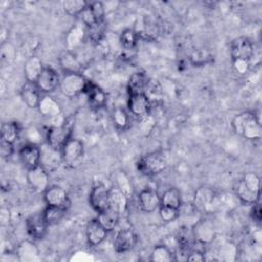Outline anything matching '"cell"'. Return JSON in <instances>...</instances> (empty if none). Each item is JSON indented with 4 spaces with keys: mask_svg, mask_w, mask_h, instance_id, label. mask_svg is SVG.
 Returning a JSON list of instances; mask_svg holds the SVG:
<instances>
[{
    "mask_svg": "<svg viewBox=\"0 0 262 262\" xmlns=\"http://www.w3.org/2000/svg\"><path fill=\"white\" fill-rule=\"evenodd\" d=\"M140 208L145 213H152L161 206V196L159 193L150 188H146L140 191L138 195Z\"/></svg>",
    "mask_w": 262,
    "mask_h": 262,
    "instance_id": "ffe728a7",
    "label": "cell"
},
{
    "mask_svg": "<svg viewBox=\"0 0 262 262\" xmlns=\"http://www.w3.org/2000/svg\"><path fill=\"white\" fill-rule=\"evenodd\" d=\"M63 164L60 148H56L48 142L40 144V163L39 165L48 173L55 172Z\"/></svg>",
    "mask_w": 262,
    "mask_h": 262,
    "instance_id": "8992f818",
    "label": "cell"
},
{
    "mask_svg": "<svg viewBox=\"0 0 262 262\" xmlns=\"http://www.w3.org/2000/svg\"><path fill=\"white\" fill-rule=\"evenodd\" d=\"M35 83L42 93H51L59 87L60 78L54 69L44 67Z\"/></svg>",
    "mask_w": 262,
    "mask_h": 262,
    "instance_id": "8fae6325",
    "label": "cell"
},
{
    "mask_svg": "<svg viewBox=\"0 0 262 262\" xmlns=\"http://www.w3.org/2000/svg\"><path fill=\"white\" fill-rule=\"evenodd\" d=\"M233 131L248 140H258L262 136L259 118L254 112L245 111L237 114L231 121Z\"/></svg>",
    "mask_w": 262,
    "mask_h": 262,
    "instance_id": "6da1fadb",
    "label": "cell"
},
{
    "mask_svg": "<svg viewBox=\"0 0 262 262\" xmlns=\"http://www.w3.org/2000/svg\"><path fill=\"white\" fill-rule=\"evenodd\" d=\"M107 230L101 225L97 218L88 222L86 227V237L90 246L95 247L100 245L106 237Z\"/></svg>",
    "mask_w": 262,
    "mask_h": 262,
    "instance_id": "d6986e66",
    "label": "cell"
},
{
    "mask_svg": "<svg viewBox=\"0 0 262 262\" xmlns=\"http://www.w3.org/2000/svg\"><path fill=\"white\" fill-rule=\"evenodd\" d=\"M67 207H59V206H46V208L43 211L44 218L46 219L47 223L50 224H55L58 221H60L67 214L68 212Z\"/></svg>",
    "mask_w": 262,
    "mask_h": 262,
    "instance_id": "1f68e13d",
    "label": "cell"
},
{
    "mask_svg": "<svg viewBox=\"0 0 262 262\" xmlns=\"http://www.w3.org/2000/svg\"><path fill=\"white\" fill-rule=\"evenodd\" d=\"M27 181L36 192H44L49 186V173L40 165L28 169Z\"/></svg>",
    "mask_w": 262,
    "mask_h": 262,
    "instance_id": "9c48e42d",
    "label": "cell"
},
{
    "mask_svg": "<svg viewBox=\"0 0 262 262\" xmlns=\"http://www.w3.org/2000/svg\"><path fill=\"white\" fill-rule=\"evenodd\" d=\"M120 215H121V213L118 210L108 206L107 209L98 213L97 219L101 223V225L107 231H110V230L115 229V227L117 226L119 219H120Z\"/></svg>",
    "mask_w": 262,
    "mask_h": 262,
    "instance_id": "83f0119b",
    "label": "cell"
},
{
    "mask_svg": "<svg viewBox=\"0 0 262 262\" xmlns=\"http://www.w3.org/2000/svg\"><path fill=\"white\" fill-rule=\"evenodd\" d=\"M87 6L88 3L84 0H68L62 2V8L64 12L71 16L79 17Z\"/></svg>",
    "mask_w": 262,
    "mask_h": 262,
    "instance_id": "e575fe53",
    "label": "cell"
},
{
    "mask_svg": "<svg viewBox=\"0 0 262 262\" xmlns=\"http://www.w3.org/2000/svg\"><path fill=\"white\" fill-rule=\"evenodd\" d=\"M48 223L46 219L44 218L43 212L37 213L32 215L31 217L28 218L27 220V231L31 237L34 239H42L46 232H47V227Z\"/></svg>",
    "mask_w": 262,
    "mask_h": 262,
    "instance_id": "e0dca14e",
    "label": "cell"
},
{
    "mask_svg": "<svg viewBox=\"0 0 262 262\" xmlns=\"http://www.w3.org/2000/svg\"><path fill=\"white\" fill-rule=\"evenodd\" d=\"M14 148H13V144L9 143L7 141H4L1 139V143H0V152L2 158L4 159H8L13 155Z\"/></svg>",
    "mask_w": 262,
    "mask_h": 262,
    "instance_id": "b9f144b4",
    "label": "cell"
},
{
    "mask_svg": "<svg viewBox=\"0 0 262 262\" xmlns=\"http://www.w3.org/2000/svg\"><path fill=\"white\" fill-rule=\"evenodd\" d=\"M128 108L132 115L142 118L149 114L151 102L145 93L133 94L129 96Z\"/></svg>",
    "mask_w": 262,
    "mask_h": 262,
    "instance_id": "5bb4252c",
    "label": "cell"
},
{
    "mask_svg": "<svg viewBox=\"0 0 262 262\" xmlns=\"http://www.w3.org/2000/svg\"><path fill=\"white\" fill-rule=\"evenodd\" d=\"M147 84H148V80L146 75L143 72L138 71L133 73L129 78L128 85H127L129 95L144 93Z\"/></svg>",
    "mask_w": 262,
    "mask_h": 262,
    "instance_id": "d4e9b609",
    "label": "cell"
},
{
    "mask_svg": "<svg viewBox=\"0 0 262 262\" xmlns=\"http://www.w3.org/2000/svg\"><path fill=\"white\" fill-rule=\"evenodd\" d=\"M44 69L41 59L38 56H31L27 59L24 66V74L26 81L36 82Z\"/></svg>",
    "mask_w": 262,
    "mask_h": 262,
    "instance_id": "484cf974",
    "label": "cell"
},
{
    "mask_svg": "<svg viewBox=\"0 0 262 262\" xmlns=\"http://www.w3.org/2000/svg\"><path fill=\"white\" fill-rule=\"evenodd\" d=\"M112 118L117 129L126 130L129 127V115L123 107H116L113 112Z\"/></svg>",
    "mask_w": 262,
    "mask_h": 262,
    "instance_id": "8d00e7d4",
    "label": "cell"
},
{
    "mask_svg": "<svg viewBox=\"0 0 262 262\" xmlns=\"http://www.w3.org/2000/svg\"><path fill=\"white\" fill-rule=\"evenodd\" d=\"M85 38V30L79 26H74L67 34L66 36V43H67V50L73 51L74 49H77L80 47L84 41Z\"/></svg>",
    "mask_w": 262,
    "mask_h": 262,
    "instance_id": "f1b7e54d",
    "label": "cell"
},
{
    "mask_svg": "<svg viewBox=\"0 0 262 262\" xmlns=\"http://www.w3.org/2000/svg\"><path fill=\"white\" fill-rule=\"evenodd\" d=\"M216 204V193L210 187H200L193 198V207L199 212H211Z\"/></svg>",
    "mask_w": 262,
    "mask_h": 262,
    "instance_id": "30bf717a",
    "label": "cell"
},
{
    "mask_svg": "<svg viewBox=\"0 0 262 262\" xmlns=\"http://www.w3.org/2000/svg\"><path fill=\"white\" fill-rule=\"evenodd\" d=\"M40 114L45 117L48 121L61 115V107L57 100L49 95H45L41 98L37 107Z\"/></svg>",
    "mask_w": 262,
    "mask_h": 262,
    "instance_id": "603a6c76",
    "label": "cell"
},
{
    "mask_svg": "<svg viewBox=\"0 0 262 262\" xmlns=\"http://www.w3.org/2000/svg\"><path fill=\"white\" fill-rule=\"evenodd\" d=\"M89 80L83 74H64L60 79L59 89L67 97H76L81 93H85Z\"/></svg>",
    "mask_w": 262,
    "mask_h": 262,
    "instance_id": "5b68a950",
    "label": "cell"
},
{
    "mask_svg": "<svg viewBox=\"0 0 262 262\" xmlns=\"http://www.w3.org/2000/svg\"><path fill=\"white\" fill-rule=\"evenodd\" d=\"M137 243V235L132 229L120 230L114 239V249L119 254L131 251Z\"/></svg>",
    "mask_w": 262,
    "mask_h": 262,
    "instance_id": "9a60e30c",
    "label": "cell"
},
{
    "mask_svg": "<svg viewBox=\"0 0 262 262\" xmlns=\"http://www.w3.org/2000/svg\"><path fill=\"white\" fill-rule=\"evenodd\" d=\"M139 40V37L135 30L126 29L121 33L120 42L125 50H133L136 47V44Z\"/></svg>",
    "mask_w": 262,
    "mask_h": 262,
    "instance_id": "d590c367",
    "label": "cell"
},
{
    "mask_svg": "<svg viewBox=\"0 0 262 262\" xmlns=\"http://www.w3.org/2000/svg\"><path fill=\"white\" fill-rule=\"evenodd\" d=\"M19 158L27 169L39 166L40 163V145L27 143L19 149Z\"/></svg>",
    "mask_w": 262,
    "mask_h": 262,
    "instance_id": "44dd1931",
    "label": "cell"
},
{
    "mask_svg": "<svg viewBox=\"0 0 262 262\" xmlns=\"http://www.w3.org/2000/svg\"><path fill=\"white\" fill-rule=\"evenodd\" d=\"M230 56L232 60H249L254 55V45L247 37H237L230 44Z\"/></svg>",
    "mask_w": 262,
    "mask_h": 262,
    "instance_id": "ba28073f",
    "label": "cell"
},
{
    "mask_svg": "<svg viewBox=\"0 0 262 262\" xmlns=\"http://www.w3.org/2000/svg\"><path fill=\"white\" fill-rule=\"evenodd\" d=\"M58 63L64 74H82L83 63L73 51H63L58 57Z\"/></svg>",
    "mask_w": 262,
    "mask_h": 262,
    "instance_id": "ac0fdd59",
    "label": "cell"
},
{
    "mask_svg": "<svg viewBox=\"0 0 262 262\" xmlns=\"http://www.w3.org/2000/svg\"><path fill=\"white\" fill-rule=\"evenodd\" d=\"M41 91L37 87L35 82H29L26 81L20 89V96L23 101L26 103L27 106L30 108H36L39 105V102L41 100L40 96Z\"/></svg>",
    "mask_w": 262,
    "mask_h": 262,
    "instance_id": "7402d4cb",
    "label": "cell"
},
{
    "mask_svg": "<svg viewBox=\"0 0 262 262\" xmlns=\"http://www.w3.org/2000/svg\"><path fill=\"white\" fill-rule=\"evenodd\" d=\"M89 204L97 214L107 209L110 206V189L102 184L93 186L89 194Z\"/></svg>",
    "mask_w": 262,
    "mask_h": 262,
    "instance_id": "4fadbf2b",
    "label": "cell"
},
{
    "mask_svg": "<svg viewBox=\"0 0 262 262\" xmlns=\"http://www.w3.org/2000/svg\"><path fill=\"white\" fill-rule=\"evenodd\" d=\"M237 199L247 205H253L260 200V178L255 172H247L236 181L233 187Z\"/></svg>",
    "mask_w": 262,
    "mask_h": 262,
    "instance_id": "7a4b0ae2",
    "label": "cell"
},
{
    "mask_svg": "<svg viewBox=\"0 0 262 262\" xmlns=\"http://www.w3.org/2000/svg\"><path fill=\"white\" fill-rule=\"evenodd\" d=\"M85 93L87 94L88 97V102L91 106L99 108L105 105L106 103V94L104 91L98 87L96 84L93 82L89 81L87 88L85 90Z\"/></svg>",
    "mask_w": 262,
    "mask_h": 262,
    "instance_id": "cb8c5ba5",
    "label": "cell"
},
{
    "mask_svg": "<svg viewBox=\"0 0 262 262\" xmlns=\"http://www.w3.org/2000/svg\"><path fill=\"white\" fill-rule=\"evenodd\" d=\"M20 130L17 122H5L1 126V139L14 144L20 135Z\"/></svg>",
    "mask_w": 262,
    "mask_h": 262,
    "instance_id": "f546056e",
    "label": "cell"
},
{
    "mask_svg": "<svg viewBox=\"0 0 262 262\" xmlns=\"http://www.w3.org/2000/svg\"><path fill=\"white\" fill-rule=\"evenodd\" d=\"M175 259V254L166 245L156 246L150 254V261L152 262H171Z\"/></svg>",
    "mask_w": 262,
    "mask_h": 262,
    "instance_id": "d6a6232c",
    "label": "cell"
},
{
    "mask_svg": "<svg viewBox=\"0 0 262 262\" xmlns=\"http://www.w3.org/2000/svg\"><path fill=\"white\" fill-rule=\"evenodd\" d=\"M63 165L69 169L78 168L84 160V144L81 140L71 137L61 147Z\"/></svg>",
    "mask_w": 262,
    "mask_h": 262,
    "instance_id": "277c9868",
    "label": "cell"
},
{
    "mask_svg": "<svg viewBox=\"0 0 262 262\" xmlns=\"http://www.w3.org/2000/svg\"><path fill=\"white\" fill-rule=\"evenodd\" d=\"M261 217H262V214H261V206H260V203L259 201L254 203L253 204V207L251 209V218L256 221V222H260L261 221Z\"/></svg>",
    "mask_w": 262,
    "mask_h": 262,
    "instance_id": "ee69618b",
    "label": "cell"
},
{
    "mask_svg": "<svg viewBox=\"0 0 262 262\" xmlns=\"http://www.w3.org/2000/svg\"><path fill=\"white\" fill-rule=\"evenodd\" d=\"M71 137L72 123H70L68 119L63 125L49 127L46 132V142L60 149Z\"/></svg>",
    "mask_w": 262,
    "mask_h": 262,
    "instance_id": "52a82bcc",
    "label": "cell"
},
{
    "mask_svg": "<svg viewBox=\"0 0 262 262\" xmlns=\"http://www.w3.org/2000/svg\"><path fill=\"white\" fill-rule=\"evenodd\" d=\"M191 231L194 239L203 245H208L212 243L216 234L213 222L205 218L198 220L192 226Z\"/></svg>",
    "mask_w": 262,
    "mask_h": 262,
    "instance_id": "7c38bea8",
    "label": "cell"
},
{
    "mask_svg": "<svg viewBox=\"0 0 262 262\" xmlns=\"http://www.w3.org/2000/svg\"><path fill=\"white\" fill-rule=\"evenodd\" d=\"M189 61L194 67H203L213 61V55L207 48H198L191 52Z\"/></svg>",
    "mask_w": 262,
    "mask_h": 262,
    "instance_id": "836d02e7",
    "label": "cell"
},
{
    "mask_svg": "<svg viewBox=\"0 0 262 262\" xmlns=\"http://www.w3.org/2000/svg\"><path fill=\"white\" fill-rule=\"evenodd\" d=\"M161 205L172 207L175 209H180L182 206L180 191L177 188L167 189L161 196Z\"/></svg>",
    "mask_w": 262,
    "mask_h": 262,
    "instance_id": "4dcf8cb0",
    "label": "cell"
},
{
    "mask_svg": "<svg viewBox=\"0 0 262 262\" xmlns=\"http://www.w3.org/2000/svg\"><path fill=\"white\" fill-rule=\"evenodd\" d=\"M233 61V69L238 74H245L249 69V60H232Z\"/></svg>",
    "mask_w": 262,
    "mask_h": 262,
    "instance_id": "7bdbcfd3",
    "label": "cell"
},
{
    "mask_svg": "<svg viewBox=\"0 0 262 262\" xmlns=\"http://www.w3.org/2000/svg\"><path fill=\"white\" fill-rule=\"evenodd\" d=\"M90 10L92 11L95 19L97 23L103 21L104 20V15H105V8L102 2L100 1H92L88 4Z\"/></svg>",
    "mask_w": 262,
    "mask_h": 262,
    "instance_id": "60d3db41",
    "label": "cell"
},
{
    "mask_svg": "<svg viewBox=\"0 0 262 262\" xmlns=\"http://www.w3.org/2000/svg\"><path fill=\"white\" fill-rule=\"evenodd\" d=\"M116 182H117V188L126 196L129 198L132 194V186L130 183L129 178L124 172H118L116 175Z\"/></svg>",
    "mask_w": 262,
    "mask_h": 262,
    "instance_id": "74e56055",
    "label": "cell"
},
{
    "mask_svg": "<svg viewBox=\"0 0 262 262\" xmlns=\"http://www.w3.org/2000/svg\"><path fill=\"white\" fill-rule=\"evenodd\" d=\"M16 254L19 261L31 262L39 259V250L37 246L31 241L21 242L16 249Z\"/></svg>",
    "mask_w": 262,
    "mask_h": 262,
    "instance_id": "4316f807",
    "label": "cell"
},
{
    "mask_svg": "<svg viewBox=\"0 0 262 262\" xmlns=\"http://www.w3.org/2000/svg\"><path fill=\"white\" fill-rule=\"evenodd\" d=\"M44 202L48 206H59V207H70V199L68 192L60 186L52 185L43 192Z\"/></svg>",
    "mask_w": 262,
    "mask_h": 262,
    "instance_id": "2e32d148",
    "label": "cell"
},
{
    "mask_svg": "<svg viewBox=\"0 0 262 262\" xmlns=\"http://www.w3.org/2000/svg\"><path fill=\"white\" fill-rule=\"evenodd\" d=\"M137 170L145 176H155L167 168V160L162 152L152 151L142 156L136 164Z\"/></svg>",
    "mask_w": 262,
    "mask_h": 262,
    "instance_id": "3957f363",
    "label": "cell"
},
{
    "mask_svg": "<svg viewBox=\"0 0 262 262\" xmlns=\"http://www.w3.org/2000/svg\"><path fill=\"white\" fill-rule=\"evenodd\" d=\"M105 29H106V26H105L104 20L97 23V24L93 25L92 27L88 28V35H89V38L91 39V41H93L95 43L101 41V39L104 36Z\"/></svg>",
    "mask_w": 262,
    "mask_h": 262,
    "instance_id": "f35d334b",
    "label": "cell"
},
{
    "mask_svg": "<svg viewBox=\"0 0 262 262\" xmlns=\"http://www.w3.org/2000/svg\"><path fill=\"white\" fill-rule=\"evenodd\" d=\"M159 214L164 222H172L176 220L180 215V209H175L167 206H160Z\"/></svg>",
    "mask_w": 262,
    "mask_h": 262,
    "instance_id": "ab89813d",
    "label": "cell"
}]
</instances>
